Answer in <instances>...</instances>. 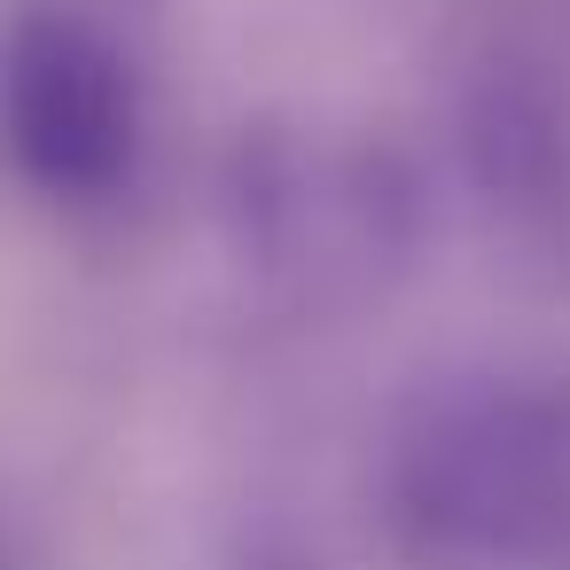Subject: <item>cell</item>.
<instances>
[{"instance_id":"obj_1","label":"cell","mask_w":570,"mask_h":570,"mask_svg":"<svg viewBox=\"0 0 570 570\" xmlns=\"http://www.w3.org/2000/svg\"><path fill=\"white\" fill-rule=\"evenodd\" d=\"M375 523L399 570H570V375L414 391L375 453Z\"/></svg>"},{"instance_id":"obj_2","label":"cell","mask_w":570,"mask_h":570,"mask_svg":"<svg viewBox=\"0 0 570 570\" xmlns=\"http://www.w3.org/2000/svg\"><path fill=\"white\" fill-rule=\"evenodd\" d=\"M149 0H24L0 24V149L48 204H118L149 149Z\"/></svg>"},{"instance_id":"obj_3","label":"cell","mask_w":570,"mask_h":570,"mask_svg":"<svg viewBox=\"0 0 570 570\" xmlns=\"http://www.w3.org/2000/svg\"><path fill=\"white\" fill-rule=\"evenodd\" d=\"M227 227L274 282L375 289V274H399L422 243V188L391 149H305L243 134L227 165Z\"/></svg>"},{"instance_id":"obj_4","label":"cell","mask_w":570,"mask_h":570,"mask_svg":"<svg viewBox=\"0 0 570 570\" xmlns=\"http://www.w3.org/2000/svg\"><path fill=\"white\" fill-rule=\"evenodd\" d=\"M461 165L484 188V204L508 212H562L570 204V95L547 87V71L492 56L461 95Z\"/></svg>"},{"instance_id":"obj_5","label":"cell","mask_w":570,"mask_h":570,"mask_svg":"<svg viewBox=\"0 0 570 570\" xmlns=\"http://www.w3.org/2000/svg\"><path fill=\"white\" fill-rule=\"evenodd\" d=\"M0 570H9V547H0Z\"/></svg>"}]
</instances>
